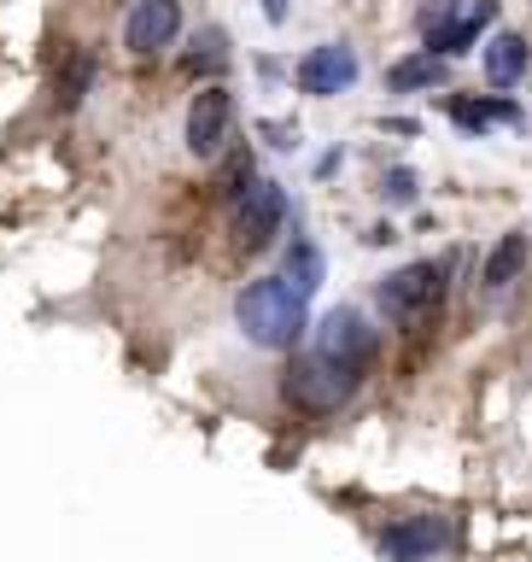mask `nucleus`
I'll return each mask as SVG.
<instances>
[{
  "mask_svg": "<svg viewBox=\"0 0 532 562\" xmlns=\"http://www.w3.org/2000/svg\"><path fill=\"white\" fill-rule=\"evenodd\" d=\"M235 323L240 334L252 346L263 351H287L305 340V328H310V299L293 288L287 276H258V281H246L240 299H235Z\"/></svg>",
  "mask_w": 532,
  "mask_h": 562,
  "instance_id": "nucleus-1",
  "label": "nucleus"
},
{
  "mask_svg": "<svg viewBox=\"0 0 532 562\" xmlns=\"http://www.w3.org/2000/svg\"><path fill=\"white\" fill-rule=\"evenodd\" d=\"M358 386H363V369L328 358V351H316V346L305 358H293V369H287V398H293V411H305V416L340 411Z\"/></svg>",
  "mask_w": 532,
  "mask_h": 562,
  "instance_id": "nucleus-2",
  "label": "nucleus"
},
{
  "mask_svg": "<svg viewBox=\"0 0 532 562\" xmlns=\"http://www.w3.org/2000/svg\"><path fill=\"white\" fill-rule=\"evenodd\" d=\"M439 299H445V263H404V270H393L375 288L381 316L398 323V328L428 323V316L439 311Z\"/></svg>",
  "mask_w": 532,
  "mask_h": 562,
  "instance_id": "nucleus-3",
  "label": "nucleus"
},
{
  "mask_svg": "<svg viewBox=\"0 0 532 562\" xmlns=\"http://www.w3.org/2000/svg\"><path fill=\"white\" fill-rule=\"evenodd\" d=\"M281 223H287V193L281 182H246L235 188V205H228V235H235V252H263Z\"/></svg>",
  "mask_w": 532,
  "mask_h": 562,
  "instance_id": "nucleus-4",
  "label": "nucleus"
},
{
  "mask_svg": "<svg viewBox=\"0 0 532 562\" xmlns=\"http://www.w3.org/2000/svg\"><path fill=\"white\" fill-rule=\"evenodd\" d=\"M498 18V0H468V7H439L428 12V53L433 59H451V53H468L480 42V30Z\"/></svg>",
  "mask_w": 532,
  "mask_h": 562,
  "instance_id": "nucleus-5",
  "label": "nucleus"
},
{
  "mask_svg": "<svg viewBox=\"0 0 532 562\" xmlns=\"http://www.w3.org/2000/svg\"><path fill=\"white\" fill-rule=\"evenodd\" d=\"M228 130H235V94H228L223 82H205L200 94L188 105V147L193 158H217Z\"/></svg>",
  "mask_w": 532,
  "mask_h": 562,
  "instance_id": "nucleus-6",
  "label": "nucleus"
},
{
  "mask_svg": "<svg viewBox=\"0 0 532 562\" xmlns=\"http://www.w3.org/2000/svg\"><path fill=\"white\" fill-rule=\"evenodd\" d=\"M316 351H328V358H340V363L369 375V363H375V328L363 323V311L340 305V311L322 316V328H316Z\"/></svg>",
  "mask_w": 532,
  "mask_h": 562,
  "instance_id": "nucleus-7",
  "label": "nucleus"
},
{
  "mask_svg": "<svg viewBox=\"0 0 532 562\" xmlns=\"http://www.w3.org/2000/svg\"><path fill=\"white\" fill-rule=\"evenodd\" d=\"M176 30H182V0H135L129 18H123V47L152 59L176 42Z\"/></svg>",
  "mask_w": 532,
  "mask_h": 562,
  "instance_id": "nucleus-8",
  "label": "nucleus"
},
{
  "mask_svg": "<svg viewBox=\"0 0 532 562\" xmlns=\"http://www.w3.org/2000/svg\"><path fill=\"white\" fill-rule=\"evenodd\" d=\"M351 82H358V53H351L346 42L310 47L305 59H298V88H305V94H316V100L346 94Z\"/></svg>",
  "mask_w": 532,
  "mask_h": 562,
  "instance_id": "nucleus-9",
  "label": "nucleus"
},
{
  "mask_svg": "<svg viewBox=\"0 0 532 562\" xmlns=\"http://www.w3.org/2000/svg\"><path fill=\"white\" fill-rule=\"evenodd\" d=\"M451 544V527L439 516H410V521H393L381 533V557L386 562H428Z\"/></svg>",
  "mask_w": 532,
  "mask_h": 562,
  "instance_id": "nucleus-10",
  "label": "nucleus"
},
{
  "mask_svg": "<svg viewBox=\"0 0 532 562\" xmlns=\"http://www.w3.org/2000/svg\"><path fill=\"white\" fill-rule=\"evenodd\" d=\"M527 65H532V47H527V35L516 30H498L486 42V82L491 88H516L527 77Z\"/></svg>",
  "mask_w": 532,
  "mask_h": 562,
  "instance_id": "nucleus-11",
  "label": "nucleus"
},
{
  "mask_svg": "<svg viewBox=\"0 0 532 562\" xmlns=\"http://www.w3.org/2000/svg\"><path fill=\"white\" fill-rule=\"evenodd\" d=\"M521 263H527V235H503L498 246H491V258H486V270H480V281L491 293H503L509 281L521 276Z\"/></svg>",
  "mask_w": 532,
  "mask_h": 562,
  "instance_id": "nucleus-12",
  "label": "nucleus"
},
{
  "mask_svg": "<svg viewBox=\"0 0 532 562\" xmlns=\"http://www.w3.org/2000/svg\"><path fill=\"white\" fill-rule=\"evenodd\" d=\"M281 276H287V281H293V288H298V293H305V299H310L316 288H322V276H328V263H322V252H316V246H310V240H293V246H287V263H281Z\"/></svg>",
  "mask_w": 532,
  "mask_h": 562,
  "instance_id": "nucleus-13",
  "label": "nucleus"
},
{
  "mask_svg": "<svg viewBox=\"0 0 532 562\" xmlns=\"http://www.w3.org/2000/svg\"><path fill=\"white\" fill-rule=\"evenodd\" d=\"M439 77H445V59L416 53V59H398L393 70H386V88H393V94H410V88H433Z\"/></svg>",
  "mask_w": 532,
  "mask_h": 562,
  "instance_id": "nucleus-14",
  "label": "nucleus"
},
{
  "mask_svg": "<svg viewBox=\"0 0 532 562\" xmlns=\"http://www.w3.org/2000/svg\"><path fill=\"white\" fill-rule=\"evenodd\" d=\"M451 117L463 123V130H491V123H521V112L509 100H451Z\"/></svg>",
  "mask_w": 532,
  "mask_h": 562,
  "instance_id": "nucleus-15",
  "label": "nucleus"
},
{
  "mask_svg": "<svg viewBox=\"0 0 532 562\" xmlns=\"http://www.w3.org/2000/svg\"><path fill=\"white\" fill-rule=\"evenodd\" d=\"M211 65H228V35L223 30H205L188 53V70H211Z\"/></svg>",
  "mask_w": 532,
  "mask_h": 562,
  "instance_id": "nucleus-16",
  "label": "nucleus"
},
{
  "mask_svg": "<svg viewBox=\"0 0 532 562\" xmlns=\"http://www.w3.org/2000/svg\"><path fill=\"white\" fill-rule=\"evenodd\" d=\"M381 193H386L393 205H410V200H416V170H386Z\"/></svg>",
  "mask_w": 532,
  "mask_h": 562,
  "instance_id": "nucleus-17",
  "label": "nucleus"
},
{
  "mask_svg": "<svg viewBox=\"0 0 532 562\" xmlns=\"http://www.w3.org/2000/svg\"><path fill=\"white\" fill-rule=\"evenodd\" d=\"M88 70H94V65H88V59H77V65L65 70V82H59V100H65V105H77V94H82V88H88Z\"/></svg>",
  "mask_w": 532,
  "mask_h": 562,
  "instance_id": "nucleus-18",
  "label": "nucleus"
},
{
  "mask_svg": "<svg viewBox=\"0 0 532 562\" xmlns=\"http://www.w3.org/2000/svg\"><path fill=\"white\" fill-rule=\"evenodd\" d=\"M263 12H270V18H287V0H263Z\"/></svg>",
  "mask_w": 532,
  "mask_h": 562,
  "instance_id": "nucleus-19",
  "label": "nucleus"
}]
</instances>
